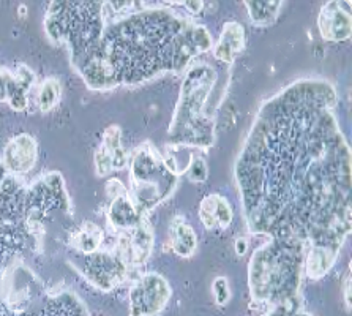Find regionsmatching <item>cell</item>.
<instances>
[{
  "label": "cell",
  "instance_id": "obj_1",
  "mask_svg": "<svg viewBox=\"0 0 352 316\" xmlns=\"http://www.w3.org/2000/svg\"><path fill=\"white\" fill-rule=\"evenodd\" d=\"M332 84L305 79L261 108L236 165L253 234L343 247L351 233V151Z\"/></svg>",
  "mask_w": 352,
  "mask_h": 316
},
{
  "label": "cell",
  "instance_id": "obj_2",
  "mask_svg": "<svg viewBox=\"0 0 352 316\" xmlns=\"http://www.w3.org/2000/svg\"><path fill=\"white\" fill-rule=\"evenodd\" d=\"M212 48V35L204 25L190 23L173 10H146L104 29L76 67L92 89H113L160 72H180Z\"/></svg>",
  "mask_w": 352,
  "mask_h": 316
},
{
  "label": "cell",
  "instance_id": "obj_3",
  "mask_svg": "<svg viewBox=\"0 0 352 316\" xmlns=\"http://www.w3.org/2000/svg\"><path fill=\"white\" fill-rule=\"evenodd\" d=\"M307 245L292 239H270L250 258L248 282L256 304L272 307L296 299Z\"/></svg>",
  "mask_w": 352,
  "mask_h": 316
},
{
  "label": "cell",
  "instance_id": "obj_4",
  "mask_svg": "<svg viewBox=\"0 0 352 316\" xmlns=\"http://www.w3.org/2000/svg\"><path fill=\"white\" fill-rule=\"evenodd\" d=\"M217 84V72L209 63H196L186 73L180 98L170 124L175 144L209 149L215 143V124L204 114V106Z\"/></svg>",
  "mask_w": 352,
  "mask_h": 316
},
{
  "label": "cell",
  "instance_id": "obj_5",
  "mask_svg": "<svg viewBox=\"0 0 352 316\" xmlns=\"http://www.w3.org/2000/svg\"><path fill=\"white\" fill-rule=\"evenodd\" d=\"M177 179L169 173L157 149L146 143L135 151L131 163V184L136 206L144 215L147 211L166 200L177 185Z\"/></svg>",
  "mask_w": 352,
  "mask_h": 316
},
{
  "label": "cell",
  "instance_id": "obj_6",
  "mask_svg": "<svg viewBox=\"0 0 352 316\" xmlns=\"http://www.w3.org/2000/svg\"><path fill=\"white\" fill-rule=\"evenodd\" d=\"M169 297L168 282L158 274H146L131 288V316H155L166 307Z\"/></svg>",
  "mask_w": 352,
  "mask_h": 316
},
{
  "label": "cell",
  "instance_id": "obj_7",
  "mask_svg": "<svg viewBox=\"0 0 352 316\" xmlns=\"http://www.w3.org/2000/svg\"><path fill=\"white\" fill-rule=\"evenodd\" d=\"M85 275L103 291H111L128 275V264L117 253L95 251L85 260Z\"/></svg>",
  "mask_w": 352,
  "mask_h": 316
},
{
  "label": "cell",
  "instance_id": "obj_8",
  "mask_svg": "<svg viewBox=\"0 0 352 316\" xmlns=\"http://www.w3.org/2000/svg\"><path fill=\"white\" fill-rule=\"evenodd\" d=\"M318 29L324 40L327 41H346L352 34L351 2L324 3L318 18Z\"/></svg>",
  "mask_w": 352,
  "mask_h": 316
},
{
  "label": "cell",
  "instance_id": "obj_9",
  "mask_svg": "<svg viewBox=\"0 0 352 316\" xmlns=\"http://www.w3.org/2000/svg\"><path fill=\"white\" fill-rule=\"evenodd\" d=\"M38 158V144L30 135H19L8 143L3 155L5 168L14 174L29 173Z\"/></svg>",
  "mask_w": 352,
  "mask_h": 316
},
{
  "label": "cell",
  "instance_id": "obj_10",
  "mask_svg": "<svg viewBox=\"0 0 352 316\" xmlns=\"http://www.w3.org/2000/svg\"><path fill=\"white\" fill-rule=\"evenodd\" d=\"M340 247L333 245H311L307 249L305 261H303V274L313 280H319L332 269L338 258Z\"/></svg>",
  "mask_w": 352,
  "mask_h": 316
},
{
  "label": "cell",
  "instance_id": "obj_11",
  "mask_svg": "<svg viewBox=\"0 0 352 316\" xmlns=\"http://www.w3.org/2000/svg\"><path fill=\"white\" fill-rule=\"evenodd\" d=\"M245 46V29L239 23H226L223 25L220 40L213 46V56L223 63L234 62Z\"/></svg>",
  "mask_w": 352,
  "mask_h": 316
},
{
  "label": "cell",
  "instance_id": "obj_12",
  "mask_svg": "<svg viewBox=\"0 0 352 316\" xmlns=\"http://www.w3.org/2000/svg\"><path fill=\"white\" fill-rule=\"evenodd\" d=\"M109 222L117 229H135L144 220V215L136 202L125 193L113 198L109 207Z\"/></svg>",
  "mask_w": 352,
  "mask_h": 316
},
{
  "label": "cell",
  "instance_id": "obj_13",
  "mask_svg": "<svg viewBox=\"0 0 352 316\" xmlns=\"http://www.w3.org/2000/svg\"><path fill=\"white\" fill-rule=\"evenodd\" d=\"M169 244L179 256L188 258L197 249V235L184 217H175L169 227Z\"/></svg>",
  "mask_w": 352,
  "mask_h": 316
},
{
  "label": "cell",
  "instance_id": "obj_14",
  "mask_svg": "<svg viewBox=\"0 0 352 316\" xmlns=\"http://www.w3.org/2000/svg\"><path fill=\"white\" fill-rule=\"evenodd\" d=\"M101 147H103L104 151L109 154L111 163H113V169L125 168V165L128 162V155L124 149H122L119 127L111 125L108 130L104 131L103 144H101Z\"/></svg>",
  "mask_w": 352,
  "mask_h": 316
},
{
  "label": "cell",
  "instance_id": "obj_15",
  "mask_svg": "<svg viewBox=\"0 0 352 316\" xmlns=\"http://www.w3.org/2000/svg\"><path fill=\"white\" fill-rule=\"evenodd\" d=\"M101 242H103V231L94 223H85L74 234V245L82 253H95L100 249Z\"/></svg>",
  "mask_w": 352,
  "mask_h": 316
},
{
  "label": "cell",
  "instance_id": "obj_16",
  "mask_svg": "<svg viewBox=\"0 0 352 316\" xmlns=\"http://www.w3.org/2000/svg\"><path fill=\"white\" fill-rule=\"evenodd\" d=\"M245 7L248 10L250 19L256 25H267L272 24L278 18L281 10V2H245Z\"/></svg>",
  "mask_w": 352,
  "mask_h": 316
},
{
  "label": "cell",
  "instance_id": "obj_17",
  "mask_svg": "<svg viewBox=\"0 0 352 316\" xmlns=\"http://www.w3.org/2000/svg\"><path fill=\"white\" fill-rule=\"evenodd\" d=\"M60 96V84L56 79H46L38 90V108L41 112H50L57 105Z\"/></svg>",
  "mask_w": 352,
  "mask_h": 316
},
{
  "label": "cell",
  "instance_id": "obj_18",
  "mask_svg": "<svg viewBox=\"0 0 352 316\" xmlns=\"http://www.w3.org/2000/svg\"><path fill=\"white\" fill-rule=\"evenodd\" d=\"M217 198L218 195H209L201 201L199 218L206 229L217 228Z\"/></svg>",
  "mask_w": 352,
  "mask_h": 316
},
{
  "label": "cell",
  "instance_id": "obj_19",
  "mask_svg": "<svg viewBox=\"0 0 352 316\" xmlns=\"http://www.w3.org/2000/svg\"><path fill=\"white\" fill-rule=\"evenodd\" d=\"M234 212L226 198L218 195L217 198V228L226 229L232 223Z\"/></svg>",
  "mask_w": 352,
  "mask_h": 316
},
{
  "label": "cell",
  "instance_id": "obj_20",
  "mask_svg": "<svg viewBox=\"0 0 352 316\" xmlns=\"http://www.w3.org/2000/svg\"><path fill=\"white\" fill-rule=\"evenodd\" d=\"M213 299L218 305H226L231 299V288H229V282L226 277H218L212 283Z\"/></svg>",
  "mask_w": 352,
  "mask_h": 316
},
{
  "label": "cell",
  "instance_id": "obj_21",
  "mask_svg": "<svg viewBox=\"0 0 352 316\" xmlns=\"http://www.w3.org/2000/svg\"><path fill=\"white\" fill-rule=\"evenodd\" d=\"M188 174L193 182H204L207 176H209V168H207L206 160L202 157H196L195 160H191Z\"/></svg>",
  "mask_w": 352,
  "mask_h": 316
},
{
  "label": "cell",
  "instance_id": "obj_22",
  "mask_svg": "<svg viewBox=\"0 0 352 316\" xmlns=\"http://www.w3.org/2000/svg\"><path fill=\"white\" fill-rule=\"evenodd\" d=\"M344 301L348 308H351V267H348L346 271V277H344Z\"/></svg>",
  "mask_w": 352,
  "mask_h": 316
},
{
  "label": "cell",
  "instance_id": "obj_23",
  "mask_svg": "<svg viewBox=\"0 0 352 316\" xmlns=\"http://www.w3.org/2000/svg\"><path fill=\"white\" fill-rule=\"evenodd\" d=\"M182 7L188 10L191 14H201L204 10V2H186L182 3Z\"/></svg>",
  "mask_w": 352,
  "mask_h": 316
},
{
  "label": "cell",
  "instance_id": "obj_24",
  "mask_svg": "<svg viewBox=\"0 0 352 316\" xmlns=\"http://www.w3.org/2000/svg\"><path fill=\"white\" fill-rule=\"evenodd\" d=\"M247 250H248V242H247V240H245V239H237V242H236V253L239 256H242V255L247 253Z\"/></svg>",
  "mask_w": 352,
  "mask_h": 316
},
{
  "label": "cell",
  "instance_id": "obj_25",
  "mask_svg": "<svg viewBox=\"0 0 352 316\" xmlns=\"http://www.w3.org/2000/svg\"><path fill=\"white\" fill-rule=\"evenodd\" d=\"M5 178H7V176H5V166L0 165V184L5 180Z\"/></svg>",
  "mask_w": 352,
  "mask_h": 316
}]
</instances>
